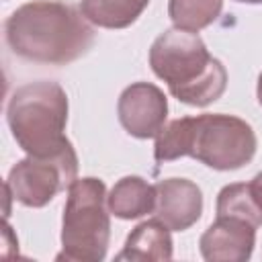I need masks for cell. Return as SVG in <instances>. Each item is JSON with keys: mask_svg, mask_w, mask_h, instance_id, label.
<instances>
[{"mask_svg": "<svg viewBox=\"0 0 262 262\" xmlns=\"http://www.w3.org/2000/svg\"><path fill=\"white\" fill-rule=\"evenodd\" d=\"M223 0H170L168 16L174 27L184 31H201L217 20Z\"/></svg>", "mask_w": 262, "mask_h": 262, "instance_id": "cell-13", "label": "cell"}, {"mask_svg": "<svg viewBox=\"0 0 262 262\" xmlns=\"http://www.w3.org/2000/svg\"><path fill=\"white\" fill-rule=\"evenodd\" d=\"M106 186L100 178H76L68 188L61 221V252L57 260L100 262L111 242Z\"/></svg>", "mask_w": 262, "mask_h": 262, "instance_id": "cell-5", "label": "cell"}, {"mask_svg": "<svg viewBox=\"0 0 262 262\" xmlns=\"http://www.w3.org/2000/svg\"><path fill=\"white\" fill-rule=\"evenodd\" d=\"M149 66L168 84L170 94L188 106L215 102L227 86L225 66L194 31L166 29L149 47Z\"/></svg>", "mask_w": 262, "mask_h": 262, "instance_id": "cell-3", "label": "cell"}, {"mask_svg": "<svg viewBox=\"0 0 262 262\" xmlns=\"http://www.w3.org/2000/svg\"><path fill=\"white\" fill-rule=\"evenodd\" d=\"M235 2H242V4H262V0H235Z\"/></svg>", "mask_w": 262, "mask_h": 262, "instance_id": "cell-17", "label": "cell"}, {"mask_svg": "<svg viewBox=\"0 0 262 262\" xmlns=\"http://www.w3.org/2000/svg\"><path fill=\"white\" fill-rule=\"evenodd\" d=\"M6 121L18 147L29 156L45 158L72 147L66 137L68 94L51 80L16 88L6 106Z\"/></svg>", "mask_w": 262, "mask_h": 262, "instance_id": "cell-4", "label": "cell"}, {"mask_svg": "<svg viewBox=\"0 0 262 262\" xmlns=\"http://www.w3.org/2000/svg\"><path fill=\"white\" fill-rule=\"evenodd\" d=\"M108 211L119 219H139L154 213L156 207V186L141 176L121 178L106 196Z\"/></svg>", "mask_w": 262, "mask_h": 262, "instance_id": "cell-11", "label": "cell"}, {"mask_svg": "<svg viewBox=\"0 0 262 262\" xmlns=\"http://www.w3.org/2000/svg\"><path fill=\"white\" fill-rule=\"evenodd\" d=\"M258 139L250 123L223 113L170 121L156 137V162L194 158L213 170H237L256 156Z\"/></svg>", "mask_w": 262, "mask_h": 262, "instance_id": "cell-2", "label": "cell"}, {"mask_svg": "<svg viewBox=\"0 0 262 262\" xmlns=\"http://www.w3.org/2000/svg\"><path fill=\"white\" fill-rule=\"evenodd\" d=\"M248 184H250V192H252L256 205H258L260 211H262V172H258V174L252 178V182H248Z\"/></svg>", "mask_w": 262, "mask_h": 262, "instance_id": "cell-15", "label": "cell"}, {"mask_svg": "<svg viewBox=\"0 0 262 262\" xmlns=\"http://www.w3.org/2000/svg\"><path fill=\"white\" fill-rule=\"evenodd\" d=\"M217 215H229V217H239L244 221H250L252 225L260 227L262 225V211L256 205L250 184L235 182L227 184L219 190L217 194Z\"/></svg>", "mask_w": 262, "mask_h": 262, "instance_id": "cell-14", "label": "cell"}, {"mask_svg": "<svg viewBox=\"0 0 262 262\" xmlns=\"http://www.w3.org/2000/svg\"><path fill=\"white\" fill-rule=\"evenodd\" d=\"M117 115L131 137H158L168 117V98L156 84L135 82L121 92Z\"/></svg>", "mask_w": 262, "mask_h": 262, "instance_id": "cell-7", "label": "cell"}, {"mask_svg": "<svg viewBox=\"0 0 262 262\" xmlns=\"http://www.w3.org/2000/svg\"><path fill=\"white\" fill-rule=\"evenodd\" d=\"M78 174V156L74 151V145L68 147L61 154L55 156H29L20 162H16L4 186L12 192V199L18 201L25 207H45L53 196L76 180Z\"/></svg>", "mask_w": 262, "mask_h": 262, "instance_id": "cell-6", "label": "cell"}, {"mask_svg": "<svg viewBox=\"0 0 262 262\" xmlns=\"http://www.w3.org/2000/svg\"><path fill=\"white\" fill-rule=\"evenodd\" d=\"M156 186L154 217L170 231H184L192 227L203 215V192L186 178H166Z\"/></svg>", "mask_w": 262, "mask_h": 262, "instance_id": "cell-9", "label": "cell"}, {"mask_svg": "<svg viewBox=\"0 0 262 262\" xmlns=\"http://www.w3.org/2000/svg\"><path fill=\"white\" fill-rule=\"evenodd\" d=\"M172 237L170 229L156 217L139 223L129 235L117 260H170Z\"/></svg>", "mask_w": 262, "mask_h": 262, "instance_id": "cell-10", "label": "cell"}, {"mask_svg": "<svg viewBox=\"0 0 262 262\" xmlns=\"http://www.w3.org/2000/svg\"><path fill=\"white\" fill-rule=\"evenodd\" d=\"M256 225L239 217L217 215L199 239L207 262H246L256 246Z\"/></svg>", "mask_w": 262, "mask_h": 262, "instance_id": "cell-8", "label": "cell"}, {"mask_svg": "<svg viewBox=\"0 0 262 262\" xmlns=\"http://www.w3.org/2000/svg\"><path fill=\"white\" fill-rule=\"evenodd\" d=\"M256 96H258V102H260V106H262V72H260V76H258V86H256Z\"/></svg>", "mask_w": 262, "mask_h": 262, "instance_id": "cell-16", "label": "cell"}, {"mask_svg": "<svg viewBox=\"0 0 262 262\" xmlns=\"http://www.w3.org/2000/svg\"><path fill=\"white\" fill-rule=\"evenodd\" d=\"M149 0H82L86 18L102 29H127L147 8Z\"/></svg>", "mask_w": 262, "mask_h": 262, "instance_id": "cell-12", "label": "cell"}, {"mask_svg": "<svg viewBox=\"0 0 262 262\" xmlns=\"http://www.w3.org/2000/svg\"><path fill=\"white\" fill-rule=\"evenodd\" d=\"M4 39L23 59L63 66L92 47L94 27L74 4L35 0L18 6L4 20Z\"/></svg>", "mask_w": 262, "mask_h": 262, "instance_id": "cell-1", "label": "cell"}]
</instances>
